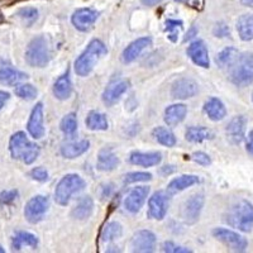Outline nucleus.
Instances as JSON below:
<instances>
[{
    "instance_id": "nucleus-1",
    "label": "nucleus",
    "mask_w": 253,
    "mask_h": 253,
    "mask_svg": "<svg viewBox=\"0 0 253 253\" xmlns=\"http://www.w3.org/2000/svg\"><path fill=\"white\" fill-rule=\"evenodd\" d=\"M9 151L14 160H19L26 165L33 164L41 153L40 146L29 141L24 132H17L10 137Z\"/></svg>"
},
{
    "instance_id": "nucleus-2",
    "label": "nucleus",
    "mask_w": 253,
    "mask_h": 253,
    "mask_svg": "<svg viewBox=\"0 0 253 253\" xmlns=\"http://www.w3.org/2000/svg\"><path fill=\"white\" fill-rule=\"evenodd\" d=\"M225 221L241 232H251L253 228V204L248 200H238L228 209Z\"/></svg>"
},
{
    "instance_id": "nucleus-3",
    "label": "nucleus",
    "mask_w": 253,
    "mask_h": 253,
    "mask_svg": "<svg viewBox=\"0 0 253 253\" xmlns=\"http://www.w3.org/2000/svg\"><path fill=\"white\" fill-rule=\"evenodd\" d=\"M228 78L238 87L253 84V52L239 53L233 65L228 69Z\"/></svg>"
},
{
    "instance_id": "nucleus-4",
    "label": "nucleus",
    "mask_w": 253,
    "mask_h": 253,
    "mask_svg": "<svg viewBox=\"0 0 253 253\" xmlns=\"http://www.w3.org/2000/svg\"><path fill=\"white\" fill-rule=\"evenodd\" d=\"M107 47L99 40H92L87 44L86 49L76 58L75 72L79 76H87L94 70L98 61L107 53Z\"/></svg>"
},
{
    "instance_id": "nucleus-5",
    "label": "nucleus",
    "mask_w": 253,
    "mask_h": 253,
    "mask_svg": "<svg viewBox=\"0 0 253 253\" xmlns=\"http://www.w3.org/2000/svg\"><path fill=\"white\" fill-rule=\"evenodd\" d=\"M86 187V182L81 176L76 173H69L63 176L55 190V202L61 207L69 205L74 195H78Z\"/></svg>"
},
{
    "instance_id": "nucleus-6",
    "label": "nucleus",
    "mask_w": 253,
    "mask_h": 253,
    "mask_svg": "<svg viewBox=\"0 0 253 253\" xmlns=\"http://www.w3.org/2000/svg\"><path fill=\"white\" fill-rule=\"evenodd\" d=\"M51 60L48 43L43 36H38L29 42L26 49V61L32 67H46Z\"/></svg>"
},
{
    "instance_id": "nucleus-7",
    "label": "nucleus",
    "mask_w": 253,
    "mask_h": 253,
    "mask_svg": "<svg viewBox=\"0 0 253 253\" xmlns=\"http://www.w3.org/2000/svg\"><path fill=\"white\" fill-rule=\"evenodd\" d=\"M211 234L214 238L221 242L233 252H245L248 247L247 239L234 230L227 229V228H214Z\"/></svg>"
},
{
    "instance_id": "nucleus-8",
    "label": "nucleus",
    "mask_w": 253,
    "mask_h": 253,
    "mask_svg": "<svg viewBox=\"0 0 253 253\" xmlns=\"http://www.w3.org/2000/svg\"><path fill=\"white\" fill-rule=\"evenodd\" d=\"M49 208V199L43 195H37L29 200L24 208V216L32 224L40 223Z\"/></svg>"
},
{
    "instance_id": "nucleus-9",
    "label": "nucleus",
    "mask_w": 253,
    "mask_h": 253,
    "mask_svg": "<svg viewBox=\"0 0 253 253\" xmlns=\"http://www.w3.org/2000/svg\"><path fill=\"white\" fill-rule=\"evenodd\" d=\"M170 207V193L169 191H156L148 200V216L156 220H162L166 216Z\"/></svg>"
},
{
    "instance_id": "nucleus-10",
    "label": "nucleus",
    "mask_w": 253,
    "mask_h": 253,
    "mask_svg": "<svg viewBox=\"0 0 253 253\" xmlns=\"http://www.w3.org/2000/svg\"><path fill=\"white\" fill-rule=\"evenodd\" d=\"M156 245H157L156 234L147 229L138 230L137 233H134V236L132 237V241H130V248H132L133 252H155Z\"/></svg>"
},
{
    "instance_id": "nucleus-11",
    "label": "nucleus",
    "mask_w": 253,
    "mask_h": 253,
    "mask_svg": "<svg viewBox=\"0 0 253 253\" xmlns=\"http://www.w3.org/2000/svg\"><path fill=\"white\" fill-rule=\"evenodd\" d=\"M205 198L203 194H195V195L190 196L185 202L182 207V219L187 224H194L196 223L202 213L203 207H204Z\"/></svg>"
},
{
    "instance_id": "nucleus-12",
    "label": "nucleus",
    "mask_w": 253,
    "mask_h": 253,
    "mask_svg": "<svg viewBox=\"0 0 253 253\" xmlns=\"http://www.w3.org/2000/svg\"><path fill=\"white\" fill-rule=\"evenodd\" d=\"M27 129L35 139H41L44 135V113L42 103H37L32 109L31 117L27 123Z\"/></svg>"
},
{
    "instance_id": "nucleus-13",
    "label": "nucleus",
    "mask_w": 253,
    "mask_h": 253,
    "mask_svg": "<svg viewBox=\"0 0 253 253\" xmlns=\"http://www.w3.org/2000/svg\"><path fill=\"white\" fill-rule=\"evenodd\" d=\"M99 12L91 8H81L74 12L71 22L76 29L80 32H87L92 28L94 23L98 20Z\"/></svg>"
},
{
    "instance_id": "nucleus-14",
    "label": "nucleus",
    "mask_w": 253,
    "mask_h": 253,
    "mask_svg": "<svg viewBox=\"0 0 253 253\" xmlns=\"http://www.w3.org/2000/svg\"><path fill=\"white\" fill-rule=\"evenodd\" d=\"M246 128H247V119L245 115H237L230 119L225 126L228 141L232 144H241L246 137Z\"/></svg>"
},
{
    "instance_id": "nucleus-15",
    "label": "nucleus",
    "mask_w": 253,
    "mask_h": 253,
    "mask_svg": "<svg viewBox=\"0 0 253 253\" xmlns=\"http://www.w3.org/2000/svg\"><path fill=\"white\" fill-rule=\"evenodd\" d=\"M148 194H150V187L148 186L134 187L124 200V208H126V211H129L130 214L138 213L146 203Z\"/></svg>"
},
{
    "instance_id": "nucleus-16",
    "label": "nucleus",
    "mask_w": 253,
    "mask_h": 253,
    "mask_svg": "<svg viewBox=\"0 0 253 253\" xmlns=\"http://www.w3.org/2000/svg\"><path fill=\"white\" fill-rule=\"evenodd\" d=\"M187 56L190 60L195 63L196 66H200L203 69H209L210 60H209V51L207 48V44L204 41L195 40L193 41L190 46L187 47Z\"/></svg>"
},
{
    "instance_id": "nucleus-17",
    "label": "nucleus",
    "mask_w": 253,
    "mask_h": 253,
    "mask_svg": "<svg viewBox=\"0 0 253 253\" xmlns=\"http://www.w3.org/2000/svg\"><path fill=\"white\" fill-rule=\"evenodd\" d=\"M199 92V85L193 79H180L172 85L171 95L173 99L185 100V99L193 98Z\"/></svg>"
},
{
    "instance_id": "nucleus-18",
    "label": "nucleus",
    "mask_w": 253,
    "mask_h": 253,
    "mask_svg": "<svg viewBox=\"0 0 253 253\" xmlns=\"http://www.w3.org/2000/svg\"><path fill=\"white\" fill-rule=\"evenodd\" d=\"M129 89V81L128 80H118L114 83L109 84L107 89L103 92V101L105 105L112 107L114 104L118 103L121 98L123 96L124 92Z\"/></svg>"
},
{
    "instance_id": "nucleus-19",
    "label": "nucleus",
    "mask_w": 253,
    "mask_h": 253,
    "mask_svg": "<svg viewBox=\"0 0 253 253\" xmlns=\"http://www.w3.org/2000/svg\"><path fill=\"white\" fill-rule=\"evenodd\" d=\"M152 44V38L151 37H141L138 40L133 41L129 46H126L122 53V60L124 63H130L141 55L142 52Z\"/></svg>"
},
{
    "instance_id": "nucleus-20",
    "label": "nucleus",
    "mask_w": 253,
    "mask_h": 253,
    "mask_svg": "<svg viewBox=\"0 0 253 253\" xmlns=\"http://www.w3.org/2000/svg\"><path fill=\"white\" fill-rule=\"evenodd\" d=\"M162 155L160 152H141L134 151L130 153L129 162L135 166L153 167L161 164Z\"/></svg>"
},
{
    "instance_id": "nucleus-21",
    "label": "nucleus",
    "mask_w": 253,
    "mask_h": 253,
    "mask_svg": "<svg viewBox=\"0 0 253 253\" xmlns=\"http://www.w3.org/2000/svg\"><path fill=\"white\" fill-rule=\"evenodd\" d=\"M118 166L119 158L115 155L114 151L110 150V148H103L99 152L98 162H96V167H98L99 171L110 172V171H114Z\"/></svg>"
},
{
    "instance_id": "nucleus-22",
    "label": "nucleus",
    "mask_w": 253,
    "mask_h": 253,
    "mask_svg": "<svg viewBox=\"0 0 253 253\" xmlns=\"http://www.w3.org/2000/svg\"><path fill=\"white\" fill-rule=\"evenodd\" d=\"M89 148L90 142L87 139H81V141L78 142H69V143L62 144V147H61V155L65 158L74 160V158H78L83 156L84 153H86Z\"/></svg>"
},
{
    "instance_id": "nucleus-23",
    "label": "nucleus",
    "mask_w": 253,
    "mask_h": 253,
    "mask_svg": "<svg viewBox=\"0 0 253 253\" xmlns=\"http://www.w3.org/2000/svg\"><path fill=\"white\" fill-rule=\"evenodd\" d=\"M204 112L209 117L210 121L213 122L223 121L227 115V109H225L224 104L218 98L208 99L204 104Z\"/></svg>"
},
{
    "instance_id": "nucleus-24",
    "label": "nucleus",
    "mask_w": 253,
    "mask_h": 253,
    "mask_svg": "<svg viewBox=\"0 0 253 253\" xmlns=\"http://www.w3.org/2000/svg\"><path fill=\"white\" fill-rule=\"evenodd\" d=\"M187 114V107L184 104H172L165 110V123L169 126H176L181 123Z\"/></svg>"
},
{
    "instance_id": "nucleus-25",
    "label": "nucleus",
    "mask_w": 253,
    "mask_h": 253,
    "mask_svg": "<svg viewBox=\"0 0 253 253\" xmlns=\"http://www.w3.org/2000/svg\"><path fill=\"white\" fill-rule=\"evenodd\" d=\"M52 92H53L55 98L58 99V100H66V99L71 96L72 83L69 72L63 74L62 76H60L56 80V83L53 84V87H52Z\"/></svg>"
},
{
    "instance_id": "nucleus-26",
    "label": "nucleus",
    "mask_w": 253,
    "mask_h": 253,
    "mask_svg": "<svg viewBox=\"0 0 253 253\" xmlns=\"http://www.w3.org/2000/svg\"><path fill=\"white\" fill-rule=\"evenodd\" d=\"M199 181H200V178H199V176L196 175L178 176V177L173 178L172 181L169 184V186H167V191L170 193V195L181 193V191L186 190L187 187H191L194 186V185L199 184Z\"/></svg>"
},
{
    "instance_id": "nucleus-27",
    "label": "nucleus",
    "mask_w": 253,
    "mask_h": 253,
    "mask_svg": "<svg viewBox=\"0 0 253 253\" xmlns=\"http://www.w3.org/2000/svg\"><path fill=\"white\" fill-rule=\"evenodd\" d=\"M27 78H28L27 74L13 69V67L6 66L0 69V84L6 85V86H15V85L26 80Z\"/></svg>"
},
{
    "instance_id": "nucleus-28",
    "label": "nucleus",
    "mask_w": 253,
    "mask_h": 253,
    "mask_svg": "<svg viewBox=\"0 0 253 253\" xmlns=\"http://www.w3.org/2000/svg\"><path fill=\"white\" fill-rule=\"evenodd\" d=\"M94 211V200L90 196H83L72 209L71 215L72 218L78 219V220H85L90 218V215Z\"/></svg>"
},
{
    "instance_id": "nucleus-29",
    "label": "nucleus",
    "mask_w": 253,
    "mask_h": 253,
    "mask_svg": "<svg viewBox=\"0 0 253 253\" xmlns=\"http://www.w3.org/2000/svg\"><path fill=\"white\" fill-rule=\"evenodd\" d=\"M239 38L245 42L253 40V14H243L237 20Z\"/></svg>"
},
{
    "instance_id": "nucleus-30",
    "label": "nucleus",
    "mask_w": 253,
    "mask_h": 253,
    "mask_svg": "<svg viewBox=\"0 0 253 253\" xmlns=\"http://www.w3.org/2000/svg\"><path fill=\"white\" fill-rule=\"evenodd\" d=\"M38 247V238L35 234L29 233V232H17L12 239V248L14 251H20L22 247Z\"/></svg>"
},
{
    "instance_id": "nucleus-31",
    "label": "nucleus",
    "mask_w": 253,
    "mask_h": 253,
    "mask_svg": "<svg viewBox=\"0 0 253 253\" xmlns=\"http://www.w3.org/2000/svg\"><path fill=\"white\" fill-rule=\"evenodd\" d=\"M185 137L191 143H202L213 138V132L205 126H189L185 132Z\"/></svg>"
},
{
    "instance_id": "nucleus-32",
    "label": "nucleus",
    "mask_w": 253,
    "mask_h": 253,
    "mask_svg": "<svg viewBox=\"0 0 253 253\" xmlns=\"http://www.w3.org/2000/svg\"><path fill=\"white\" fill-rule=\"evenodd\" d=\"M86 126L90 130H107L108 129V119L107 117L100 112L91 110L86 117Z\"/></svg>"
},
{
    "instance_id": "nucleus-33",
    "label": "nucleus",
    "mask_w": 253,
    "mask_h": 253,
    "mask_svg": "<svg viewBox=\"0 0 253 253\" xmlns=\"http://www.w3.org/2000/svg\"><path fill=\"white\" fill-rule=\"evenodd\" d=\"M239 56V51L234 47H227L223 51H220L216 56V63L220 69H229L233 65L234 61Z\"/></svg>"
},
{
    "instance_id": "nucleus-34",
    "label": "nucleus",
    "mask_w": 253,
    "mask_h": 253,
    "mask_svg": "<svg viewBox=\"0 0 253 253\" xmlns=\"http://www.w3.org/2000/svg\"><path fill=\"white\" fill-rule=\"evenodd\" d=\"M122 233H123V228L118 221H110L101 230L100 239L104 243H109V242L121 238Z\"/></svg>"
},
{
    "instance_id": "nucleus-35",
    "label": "nucleus",
    "mask_w": 253,
    "mask_h": 253,
    "mask_svg": "<svg viewBox=\"0 0 253 253\" xmlns=\"http://www.w3.org/2000/svg\"><path fill=\"white\" fill-rule=\"evenodd\" d=\"M152 134L156 141L165 147H173L176 144V137L170 129L165 126H157L152 130Z\"/></svg>"
},
{
    "instance_id": "nucleus-36",
    "label": "nucleus",
    "mask_w": 253,
    "mask_h": 253,
    "mask_svg": "<svg viewBox=\"0 0 253 253\" xmlns=\"http://www.w3.org/2000/svg\"><path fill=\"white\" fill-rule=\"evenodd\" d=\"M60 128L65 135L72 137L78 130V119H76L75 113H69L62 118L60 123Z\"/></svg>"
},
{
    "instance_id": "nucleus-37",
    "label": "nucleus",
    "mask_w": 253,
    "mask_h": 253,
    "mask_svg": "<svg viewBox=\"0 0 253 253\" xmlns=\"http://www.w3.org/2000/svg\"><path fill=\"white\" fill-rule=\"evenodd\" d=\"M15 95L23 100H33L37 98L38 90L32 84H20L15 87Z\"/></svg>"
},
{
    "instance_id": "nucleus-38",
    "label": "nucleus",
    "mask_w": 253,
    "mask_h": 253,
    "mask_svg": "<svg viewBox=\"0 0 253 253\" xmlns=\"http://www.w3.org/2000/svg\"><path fill=\"white\" fill-rule=\"evenodd\" d=\"M18 17L23 20L24 23L32 26L35 23L38 18V10L36 8H32V6H27V8H22L18 10L17 13Z\"/></svg>"
},
{
    "instance_id": "nucleus-39",
    "label": "nucleus",
    "mask_w": 253,
    "mask_h": 253,
    "mask_svg": "<svg viewBox=\"0 0 253 253\" xmlns=\"http://www.w3.org/2000/svg\"><path fill=\"white\" fill-rule=\"evenodd\" d=\"M152 180L150 172H129L124 176V184H135V182H146Z\"/></svg>"
},
{
    "instance_id": "nucleus-40",
    "label": "nucleus",
    "mask_w": 253,
    "mask_h": 253,
    "mask_svg": "<svg viewBox=\"0 0 253 253\" xmlns=\"http://www.w3.org/2000/svg\"><path fill=\"white\" fill-rule=\"evenodd\" d=\"M161 248H162V252H167V253H191L193 252V251L189 250V248L176 245V243H173V242H164Z\"/></svg>"
},
{
    "instance_id": "nucleus-41",
    "label": "nucleus",
    "mask_w": 253,
    "mask_h": 253,
    "mask_svg": "<svg viewBox=\"0 0 253 253\" xmlns=\"http://www.w3.org/2000/svg\"><path fill=\"white\" fill-rule=\"evenodd\" d=\"M165 26H166V31L170 33V36H169L170 40L172 41V42H175L176 32H178V29L182 28V22L181 20H176V19H167Z\"/></svg>"
},
{
    "instance_id": "nucleus-42",
    "label": "nucleus",
    "mask_w": 253,
    "mask_h": 253,
    "mask_svg": "<svg viewBox=\"0 0 253 253\" xmlns=\"http://www.w3.org/2000/svg\"><path fill=\"white\" fill-rule=\"evenodd\" d=\"M19 196L18 190H5L3 193H0V204L9 205L14 203Z\"/></svg>"
},
{
    "instance_id": "nucleus-43",
    "label": "nucleus",
    "mask_w": 253,
    "mask_h": 253,
    "mask_svg": "<svg viewBox=\"0 0 253 253\" xmlns=\"http://www.w3.org/2000/svg\"><path fill=\"white\" fill-rule=\"evenodd\" d=\"M29 175L36 181L46 182L48 180V171L46 169H43V167H35V169H32Z\"/></svg>"
},
{
    "instance_id": "nucleus-44",
    "label": "nucleus",
    "mask_w": 253,
    "mask_h": 253,
    "mask_svg": "<svg viewBox=\"0 0 253 253\" xmlns=\"http://www.w3.org/2000/svg\"><path fill=\"white\" fill-rule=\"evenodd\" d=\"M191 160L198 165H202V166H209L211 164V158L205 152H194L191 155Z\"/></svg>"
},
{
    "instance_id": "nucleus-45",
    "label": "nucleus",
    "mask_w": 253,
    "mask_h": 253,
    "mask_svg": "<svg viewBox=\"0 0 253 253\" xmlns=\"http://www.w3.org/2000/svg\"><path fill=\"white\" fill-rule=\"evenodd\" d=\"M214 36L219 38H225V37H229L230 36V31H229V27L224 23H218L215 27H214V31H213Z\"/></svg>"
},
{
    "instance_id": "nucleus-46",
    "label": "nucleus",
    "mask_w": 253,
    "mask_h": 253,
    "mask_svg": "<svg viewBox=\"0 0 253 253\" xmlns=\"http://www.w3.org/2000/svg\"><path fill=\"white\" fill-rule=\"evenodd\" d=\"M9 99H10V94L6 91H3V90H0V110L5 107V104L8 103Z\"/></svg>"
},
{
    "instance_id": "nucleus-47",
    "label": "nucleus",
    "mask_w": 253,
    "mask_h": 253,
    "mask_svg": "<svg viewBox=\"0 0 253 253\" xmlns=\"http://www.w3.org/2000/svg\"><path fill=\"white\" fill-rule=\"evenodd\" d=\"M246 148H247V152L250 153L251 156H253V129L251 130L250 134H248L247 146H246Z\"/></svg>"
},
{
    "instance_id": "nucleus-48",
    "label": "nucleus",
    "mask_w": 253,
    "mask_h": 253,
    "mask_svg": "<svg viewBox=\"0 0 253 253\" xmlns=\"http://www.w3.org/2000/svg\"><path fill=\"white\" fill-rule=\"evenodd\" d=\"M113 193V184H107L104 185L103 186V194H101V196L103 198H109L110 194Z\"/></svg>"
},
{
    "instance_id": "nucleus-49",
    "label": "nucleus",
    "mask_w": 253,
    "mask_h": 253,
    "mask_svg": "<svg viewBox=\"0 0 253 253\" xmlns=\"http://www.w3.org/2000/svg\"><path fill=\"white\" fill-rule=\"evenodd\" d=\"M162 0H141V3L146 6H155L161 3Z\"/></svg>"
},
{
    "instance_id": "nucleus-50",
    "label": "nucleus",
    "mask_w": 253,
    "mask_h": 253,
    "mask_svg": "<svg viewBox=\"0 0 253 253\" xmlns=\"http://www.w3.org/2000/svg\"><path fill=\"white\" fill-rule=\"evenodd\" d=\"M171 166H165V167H162V170H161V173L162 175H170V173H172L173 171H175V169H173V166H172V169H170Z\"/></svg>"
},
{
    "instance_id": "nucleus-51",
    "label": "nucleus",
    "mask_w": 253,
    "mask_h": 253,
    "mask_svg": "<svg viewBox=\"0 0 253 253\" xmlns=\"http://www.w3.org/2000/svg\"><path fill=\"white\" fill-rule=\"evenodd\" d=\"M196 33H198V31H196V28H195V27H193V28L190 29V32H189V33H187V35H186V37H185V41H187V40H191V38H193L194 36L196 35Z\"/></svg>"
},
{
    "instance_id": "nucleus-52",
    "label": "nucleus",
    "mask_w": 253,
    "mask_h": 253,
    "mask_svg": "<svg viewBox=\"0 0 253 253\" xmlns=\"http://www.w3.org/2000/svg\"><path fill=\"white\" fill-rule=\"evenodd\" d=\"M241 4L245 6H253V0H241Z\"/></svg>"
},
{
    "instance_id": "nucleus-53",
    "label": "nucleus",
    "mask_w": 253,
    "mask_h": 253,
    "mask_svg": "<svg viewBox=\"0 0 253 253\" xmlns=\"http://www.w3.org/2000/svg\"><path fill=\"white\" fill-rule=\"evenodd\" d=\"M4 20H5V18H4V15H3V13H1V10H0V24L3 23Z\"/></svg>"
},
{
    "instance_id": "nucleus-54",
    "label": "nucleus",
    "mask_w": 253,
    "mask_h": 253,
    "mask_svg": "<svg viewBox=\"0 0 253 253\" xmlns=\"http://www.w3.org/2000/svg\"><path fill=\"white\" fill-rule=\"evenodd\" d=\"M175 1H177V3H186L189 0H175Z\"/></svg>"
},
{
    "instance_id": "nucleus-55",
    "label": "nucleus",
    "mask_w": 253,
    "mask_h": 253,
    "mask_svg": "<svg viewBox=\"0 0 253 253\" xmlns=\"http://www.w3.org/2000/svg\"><path fill=\"white\" fill-rule=\"evenodd\" d=\"M0 252H1V253L5 252V250H3V247H1V246H0Z\"/></svg>"
},
{
    "instance_id": "nucleus-56",
    "label": "nucleus",
    "mask_w": 253,
    "mask_h": 253,
    "mask_svg": "<svg viewBox=\"0 0 253 253\" xmlns=\"http://www.w3.org/2000/svg\"><path fill=\"white\" fill-rule=\"evenodd\" d=\"M252 101H253V92H252Z\"/></svg>"
}]
</instances>
